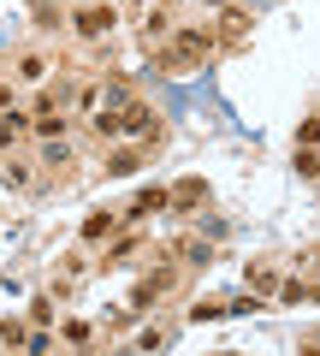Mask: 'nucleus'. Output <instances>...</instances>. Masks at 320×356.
Wrapping results in <instances>:
<instances>
[{"instance_id": "13", "label": "nucleus", "mask_w": 320, "mask_h": 356, "mask_svg": "<svg viewBox=\"0 0 320 356\" xmlns=\"http://www.w3.org/2000/svg\"><path fill=\"white\" fill-rule=\"evenodd\" d=\"M6 102H12V89H0V107H6Z\"/></svg>"}, {"instance_id": "2", "label": "nucleus", "mask_w": 320, "mask_h": 356, "mask_svg": "<svg viewBox=\"0 0 320 356\" xmlns=\"http://www.w3.org/2000/svg\"><path fill=\"white\" fill-rule=\"evenodd\" d=\"M167 291H172V267L160 261L154 273H142V285H137V297H130V303H137V309H149L154 297H167Z\"/></svg>"}, {"instance_id": "9", "label": "nucleus", "mask_w": 320, "mask_h": 356, "mask_svg": "<svg viewBox=\"0 0 320 356\" xmlns=\"http://www.w3.org/2000/svg\"><path fill=\"white\" fill-rule=\"evenodd\" d=\"M107 232H113V214H90V220H83V238H107Z\"/></svg>"}, {"instance_id": "4", "label": "nucleus", "mask_w": 320, "mask_h": 356, "mask_svg": "<svg viewBox=\"0 0 320 356\" xmlns=\"http://www.w3.org/2000/svg\"><path fill=\"white\" fill-rule=\"evenodd\" d=\"M202 202H208L202 178H178V184H172V208H202Z\"/></svg>"}, {"instance_id": "8", "label": "nucleus", "mask_w": 320, "mask_h": 356, "mask_svg": "<svg viewBox=\"0 0 320 356\" xmlns=\"http://www.w3.org/2000/svg\"><path fill=\"white\" fill-rule=\"evenodd\" d=\"M12 137H24V113H6V119H0V149H12Z\"/></svg>"}, {"instance_id": "5", "label": "nucleus", "mask_w": 320, "mask_h": 356, "mask_svg": "<svg viewBox=\"0 0 320 356\" xmlns=\"http://www.w3.org/2000/svg\"><path fill=\"white\" fill-rule=\"evenodd\" d=\"M249 36V13L244 6H226V18H219V42H244Z\"/></svg>"}, {"instance_id": "1", "label": "nucleus", "mask_w": 320, "mask_h": 356, "mask_svg": "<svg viewBox=\"0 0 320 356\" xmlns=\"http://www.w3.org/2000/svg\"><path fill=\"white\" fill-rule=\"evenodd\" d=\"M208 48H214V42H208L202 30H184V36L172 42V54H160V72H196V65L208 60Z\"/></svg>"}, {"instance_id": "7", "label": "nucleus", "mask_w": 320, "mask_h": 356, "mask_svg": "<svg viewBox=\"0 0 320 356\" xmlns=\"http://www.w3.org/2000/svg\"><path fill=\"white\" fill-rule=\"evenodd\" d=\"M249 285H255V291H273V285H279V267H273V261H255V267H249Z\"/></svg>"}, {"instance_id": "6", "label": "nucleus", "mask_w": 320, "mask_h": 356, "mask_svg": "<svg viewBox=\"0 0 320 356\" xmlns=\"http://www.w3.org/2000/svg\"><path fill=\"white\" fill-rule=\"evenodd\" d=\"M137 166H142V149H119V154H107V172H113V178L137 172Z\"/></svg>"}, {"instance_id": "3", "label": "nucleus", "mask_w": 320, "mask_h": 356, "mask_svg": "<svg viewBox=\"0 0 320 356\" xmlns=\"http://www.w3.org/2000/svg\"><path fill=\"white\" fill-rule=\"evenodd\" d=\"M77 30H83V36H107V30H113V6H83V13H77Z\"/></svg>"}, {"instance_id": "10", "label": "nucleus", "mask_w": 320, "mask_h": 356, "mask_svg": "<svg viewBox=\"0 0 320 356\" xmlns=\"http://www.w3.org/2000/svg\"><path fill=\"white\" fill-rule=\"evenodd\" d=\"M226 309H231V303H219V297H202V303L190 309V321H208V315H226Z\"/></svg>"}, {"instance_id": "11", "label": "nucleus", "mask_w": 320, "mask_h": 356, "mask_svg": "<svg viewBox=\"0 0 320 356\" xmlns=\"http://www.w3.org/2000/svg\"><path fill=\"white\" fill-rule=\"evenodd\" d=\"M296 172L314 178V172H320V154H314V149H296Z\"/></svg>"}, {"instance_id": "12", "label": "nucleus", "mask_w": 320, "mask_h": 356, "mask_svg": "<svg viewBox=\"0 0 320 356\" xmlns=\"http://www.w3.org/2000/svg\"><path fill=\"white\" fill-rule=\"evenodd\" d=\"M60 332H65V339H71V344H90V321H65Z\"/></svg>"}]
</instances>
